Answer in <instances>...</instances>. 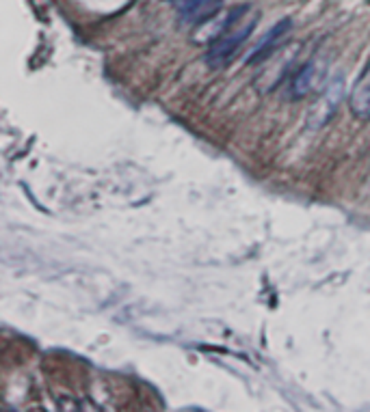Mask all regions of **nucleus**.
<instances>
[{
    "label": "nucleus",
    "instance_id": "nucleus-1",
    "mask_svg": "<svg viewBox=\"0 0 370 412\" xmlns=\"http://www.w3.org/2000/svg\"><path fill=\"white\" fill-rule=\"evenodd\" d=\"M249 11H251V7L247 5L230 24H227L225 31L215 41L208 44V50L204 56L208 67H212V69L225 67L236 56L238 48L247 41V37L253 33L255 22H258V13L249 15Z\"/></svg>",
    "mask_w": 370,
    "mask_h": 412
},
{
    "label": "nucleus",
    "instance_id": "nucleus-2",
    "mask_svg": "<svg viewBox=\"0 0 370 412\" xmlns=\"http://www.w3.org/2000/svg\"><path fill=\"white\" fill-rule=\"evenodd\" d=\"M325 82V65L321 61H307L305 65L299 67L291 82V98L293 100H303L319 91Z\"/></svg>",
    "mask_w": 370,
    "mask_h": 412
},
{
    "label": "nucleus",
    "instance_id": "nucleus-3",
    "mask_svg": "<svg viewBox=\"0 0 370 412\" xmlns=\"http://www.w3.org/2000/svg\"><path fill=\"white\" fill-rule=\"evenodd\" d=\"M225 0H174L180 20L189 26H199L221 11Z\"/></svg>",
    "mask_w": 370,
    "mask_h": 412
},
{
    "label": "nucleus",
    "instance_id": "nucleus-4",
    "mask_svg": "<svg viewBox=\"0 0 370 412\" xmlns=\"http://www.w3.org/2000/svg\"><path fill=\"white\" fill-rule=\"evenodd\" d=\"M291 26H293L291 18H283V20H279L275 26H271V31H267V35L258 41V46H255V48L249 52V56H247V65H255V63L264 61V58L275 50V46L279 44V39L291 31Z\"/></svg>",
    "mask_w": 370,
    "mask_h": 412
},
{
    "label": "nucleus",
    "instance_id": "nucleus-5",
    "mask_svg": "<svg viewBox=\"0 0 370 412\" xmlns=\"http://www.w3.org/2000/svg\"><path fill=\"white\" fill-rule=\"evenodd\" d=\"M349 108L362 121H370V63L353 84L349 95Z\"/></svg>",
    "mask_w": 370,
    "mask_h": 412
}]
</instances>
